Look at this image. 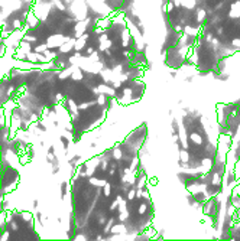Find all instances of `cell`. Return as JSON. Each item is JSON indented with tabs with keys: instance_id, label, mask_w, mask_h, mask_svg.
<instances>
[{
	"instance_id": "obj_1",
	"label": "cell",
	"mask_w": 240,
	"mask_h": 241,
	"mask_svg": "<svg viewBox=\"0 0 240 241\" xmlns=\"http://www.w3.org/2000/svg\"><path fill=\"white\" fill-rule=\"evenodd\" d=\"M13 29H15V31H20V29H22V20H19V19L13 20Z\"/></svg>"
},
{
	"instance_id": "obj_2",
	"label": "cell",
	"mask_w": 240,
	"mask_h": 241,
	"mask_svg": "<svg viewBox=\"0 0 240 241\" xmlns=\"http://www.w3.org/2000/svg\"><path fill=\"white\" fill-rule=\"evenodd\" d=\"M46 49H48V45H39V46H36V48H35V52H38V53H44L46 51Z\"/></svg>"
}]
</instances>
